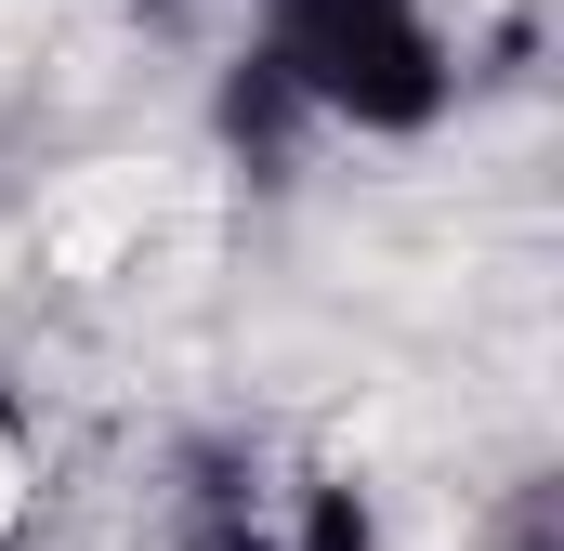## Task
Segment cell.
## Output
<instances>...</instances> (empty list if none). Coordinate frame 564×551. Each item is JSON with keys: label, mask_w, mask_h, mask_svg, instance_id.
<instances>
[{"label": "cell", "mask_w": 564, "mask_h": 551, "mask_svg": "<svg viewBox=\"0 0 564 551\" xmlns=\"http://www.w3.org/2000/svg\"><path fill=\"white\" fill-rule=\"evenodd\" d=\"M26 486H40V460H26V433H13V408H0V539L26 526Z\"/></svg>", "instance_id": "1"}]
</instances>
